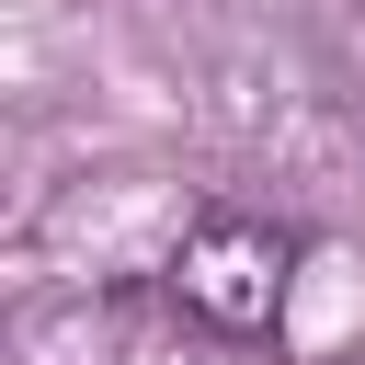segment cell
<instances>
[{"mask_svg": "<svg viewBox=\"0 0 365 365\" xmlns=\"http://www.w3.org/2000/svg\"><path fill=\"white\" fill-rule=\"evenodd\" d=\"M308 251H319V240H308L297 217L217 194V205L182 217L160 285H171V308H182L205 342H274V331H285V297H297V274H308Z\"/></svg>", "mask_w": 365, "mask_h": 365, "instance_id": "6da1fadb", "label": "cell"}]
</instances>
